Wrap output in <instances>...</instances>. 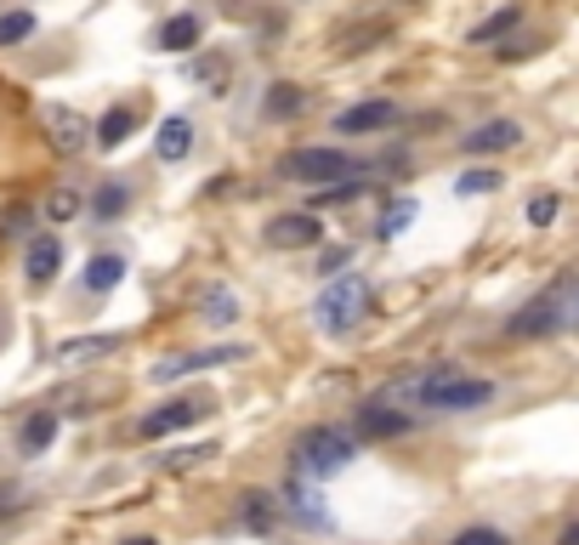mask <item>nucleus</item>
Here are the masks:
<instances>
[{
  "label": "nucleus",
  "instance_id": "f257e3e1",
  "mask_svg": "<svg viewBox=\"0 0 579 545\" xmlns=\"http://www.w3.org/2000/svg\"><path fill=\"white\" fill-rule=\"evenodd\" d=\"M386 404H415V410H431V415H471L482 404H495V381L482 375H460L455 364H438L426 375H409V381H393Z\"/></svg>",
  "mask_w": 579,
  "mask_h": 545
},
{
  "label": "nucleus",
  "instance_id": "f03ea898",
  "mask_svg": "<svg viewBox=\"0 0 579 545\" xmlns=\"http://www.w3.org/2000/svg\"><path fill=\"white\" fill-rule=\"evenodd\" d=\"M273 176L290 182V188L324 193V188H342V182H364L369 171L353 154H342V148H290V154L273 165Z\"/></svg>",
  "mask_w": 579,
  "mask_h": 545
},
{
  "label": "nucleus",
  "instance_id": "7ed1b4c3",
  "mask_svg": "<svg viewBox=\"0 0 579 545\" xmlns=\"http://www.w3.org/2000/svg\"><path fill=\"white\" fill-rule=\"evenodd\" d=\"M369 302H375V295H369V279H364V273H347V279L324 284V295L313 302V319H318L324 335H353V330L364 324Z\"/></svg>",
  "mask_w": 579,
  "mask_h": 545
},
{
  "label": "nucleus",
  "instance_id": "20e7f679",
  "mask_svg": "<svg viewBox=\"0 0 579 545\" xmlns=\"http://www.w3.org/2000/svg\"><path fill=\"white\" fill-rule=\"evenodd\" d=\"M353 455H358L353 432H342V426H313V432L296 437V477H307V483L335 477V472H347Z\"/></svg>",
  "mask_w": 579,
  "mask_h": 545
},
{
  "label": "nucleus",
  "instance_id": "39448f33",
  "mask_svg": "<svg viewBox=\"0 0 579 545\" xmlns=\"http://www.w3.org/2000/svg\"><path fill=\"white\" fill-rule=\"evenodd\" d=\"M568 302H573V284L562 279V284L540 290L535 302H522V307L506 319V335H511V341H546V335H557L562 319H568Z\"/></svg>",
  "mask_w": 579,
  "mask_h": 545
},
{
  "label": "nucleus",
  "instance_id": "423d86ee",
  "mask_svg": "<svg viewBox=\"0 0 579 545\" xmlns=\"http://www.w3.org/2000/svg\"><path fill=\"white\" fill-rule=\"evenodd\" d=\"M262 239L273 244V251H313V244L324 239V222L318 211H284L262 228Z\"/></svg>",
  "mask_w": 579,
  "mask_h": 545
},
{
  "label": "nucleus",
  "instance_id": "0eeeda50",
  "mask_svg": "<svg viewBox=\"0 0 579 545\" xmlns=\"http://www.w3.org/2000/svg\"><path fill=\"white\" fill-rule=\"evenodd\" d=\"M205 415H211V398H171V404H160L136 421V437H171V432L205 421Z\"/></svg>",
  "mask_w": 579,
  "mask_h": 545
},
{
  "label": "nucleus",
  "instance_id": "6e6552de",
  "mask_svg": "<svg viewBox=\"0 0 579 545\" xmlns=\"http://www.w3.org/2000/svg\"><path fill=\"white\" fill-rule=\"evenodd\" d=\"M40 131L52 137V148H58V154H80V148H85V137H91V120H85L80 109L45 103V109H40Z\"/></svg>",
  "mask_w": 579,
  "mask_h": 545
},
{
  "label": "nucleus",
  "instance_id": "1a4fd4ad",
  "mask_svg": "<svg viewBox=\"0 0 579 545\" xmlns=\"http://www.w3.org/2000/svg\"><path fill=\"white\" fill-rule=\"evenodd\" d=\"M409 426H415V415H409V410H398V404H386V398H375V404H364V410H358V437H369V443L404 437Z\"/></svg>",
  "mask_w": 579,
  "mask_h": 545
},
{
  "label": "nucleus",
  "instance_id": "9d476101",
  "mask_svg": "<svg viewBox=\"0 0 579 545\" xmlns=\"http://www.w3.org/2000/svg\"><path fill=\"white\" fill-rule=\"evenodd\" d=\"M398 125V103H386V97H375V103H353L335 114V131L342 137H369V131H386Z\"/></svg>",
  "mask_w": 579,
  "mask_h": 545
},
{
  "label": "nucleus",
  "instance_id": "9b49d317",
  "mask_svg": "<svg viewBox=\"0 0 579 545\" xmlns=\"http://www.w3.org/2000/svg\"><path fill=\"white\" fill-rule=\"evenodd\" d=\"M522 142V125L517 120H482L477 131H466L460 137V148L471 160H482V154H506V148H517Z\"/></svg>",
  "mask_w": 579,
  "mask_h": 545
},
{
  "label": "nucleus",
  "instance_id": "f8f14e48",
  "mask_svg": "<svg viewBox=\"0 0 579 545\" xmlns=\"http://www.w3.org/2000/svg\"><path fill=\"white\" fill-rule=\"evenodd\" d=\"M251 346H205V353H182V359H165L154 364V381H176V375H193V370H211V364H238Z\"/></svg>",
  "mask_w": 579,
  "mask_h": 545
},
{
  "label": "nucleus",
  "instance_id": "ddd939ff",
  "mask_svg": "<svg viewBox=\"0 0 579 545\" xmlns=\"http://www.w3.org/2000/svg\"><path fill=\"white\" fill-rule=\"evenodd\" d=\"M120 346H125L120 335H74V341H63V346H58V364H63V370H85V364L114 359Z\"/></svg>",
  "mask_w": 579,
  "mask_h": 545
},
{
  "label": "nucleus",
  "instance_id": "4468645a",
  "mask_svg": "<svg viewBox=\"0 0 579 545\" xmlns=\"http://www.w3.org/2000/svg\"><path fill=\"white\" fill-rule=\"evenodd\" d=\"M58 268H63V244H58L52 233H34V239H29V256H23L29 284H52Z\"/></svg>",
  "mask_w": 579,
  "mask_h": 545
},
{
  "label": "nucleus",
  "instance_id": "2eb2a0df",
  "mask_svg": "<svg viewBox=\"0 0 579 545\" xmlns=\"http://www.w3.org/2000/svg\"><path fill=\"white\" fill-rule=\"evenodd\" d=\"M193 307H200V319H205V324L227 330V324L238 319V295H233L227 284H205V290H200V302H193Z\"/></svg>",
  "mask_w": 579,
  "mask_h": 545
},
{
  "label": "nucleus",
  "instance_id": "dca6fc26",
  "mask_svg": "<svg viewBox=\"0 0 579 545\" xmlns=\"http://www.w3.org/2000/svg\"><path fill=\"white\" fill-rule=\"evenodd\" d=\"M307 109V91L296 85V80H278V85H267V97H262V114L267 120H296Z\"/></svg>",
  "mask_w": 579,
  "mask_h": 545
},
{
  "label": "nucleus",
  "instance_id": "f3484780",
  "mask_svg": "<svg viewBox=\"0 0 579 545\" xmlns=\"http://www.w3.org/2000/svg\"><path fill=\"white\" fill-rule=\"evenodd\" d=\"M52 437H58V410H34L23 421V432H18V450L23 455H45V450H52Z\"/></svg>",
  "mask_w": 579,
  "mask_h": 545
},
{
  "label": "nucleus",
  "instance_id": "a211bd4d",
  "mask_svg": "<svg viewBox=\"0 0 579 545\" xmlns=\"http://www.w3.org/2000/svg\"><path fill=\"white\" fill-rule=\"evenodd\" d=\"M154 154H160V160H187V154H193V125H187L182 114H171V120L160 125Z\"/></svg>",
  "mask_w": 579,
  "mask_h": 545
},
{
  "label": "nucleus",
  "instance_id": "6ab92c4d",
  "mask_svg": "<svg viewBox=\"0 0 579 545\" xmlns=\"http://www.w3.org/2000/svg\"><path fill=\"white\" fill-rule=\"evenodd\" d=\"M284 501H290V512H296L302 523H318V528L329 523V512H324V501H318V488H313L307 477L290 483V488H284Z\"/></svg>",
  "mask_w": 579,
  "mask_h": 545
},
{
  "label": "nucleus",
  "instance_id": "aec40b11",
  "mask_svg": "<svg viewBox=\"0 0 579 545\" xmlns=\"http://www.w3.org/2000/svg\"><path fill=\"white\" fill-rule=\"evenodd\" d=\"M200 34H205V23L193 18V12H182V18H171V23L160 29V46H165V52H193V46H200Z\"/></svg>",
  "mask_w": 579,
  "mask_h": 545
},
{
  "label": "nucleus",
  "instance_id": "412c9836",
  "mask_svg": "<svg viewBox=\"0 0 579 545\" xmlns=\"http://www.w3.org/2000/svg\"><path fill=\"white\" fill-rule=\"evenodd\" d=\"M131 125H136V109H125V103H120V109H109L103 120L91 125V137H96V148H120V142L131 137Z\"/></svg>",
  "mask_w": 579,
  "mask_h": 545
},
{
  "label": "nucleus",
  "instance_id": "4be33fe9",
  "mask_svg": "<svg viewBox=\"0 0 579 545\" xmlns=\"http://www.w3.org/2000/svg\"><path fill=\"white\" fill-rule=\"evenodd\" d=\"M120 279H125V256H114V251H103V256L85 262V290H96V295L114 290Z\"/></svg>",
  "mask_w": 579,
  "mask_h": 545
},
{
  "label": "nucleus",
  "instance_id": "5701e85b",
  "mask_svg": "<svg viewBox=\"0 0 579 545\" xmlns=\"http://www.w3.org/2000/svg\"><path fill=\"white\" fill-rule=\"evenodd\" d=\"M517 23H522V7H500L495 18H482V23H477L466 40H471V46H495V40H506Z\"/></svg>",
  "mask_w": 579,
  "mask_h": 545
},
{
  "label": "nucleus",
  "instance_id": "b1692460",
  "mask_svg": "<svg viewBox=\"0 0 579 545\" xmlns=\"http://www.w3.org/2000/svg\"><path fill=\"white\" fill-rule=\"evenodd\" d=\"M80 211H85V200H80L74 188H52V193H45V205H40L45 222H74Z\"/></svg>",
  "mask_w": 579,
  "mask_h": 545
},
{
  "label": "nucleus",
  "instance_id": "393cba45",
  "mask_svg": "<svg viewBox=\"0 0 579 545\" xmlns=\"http://www.w3.org/2000/svg\"><path fill=\"white\" fill-rule=\"evenodd\" d=\"M125 205H131V188H125V182H103V188L91 193V211H96V216H120Z\"/></svg>",
  "mask_w": 579,
  "mask_h": 545
},
{
  "label": "nucleus",
  "instance_id": "a878e982",
  "mask_svg": "<svg viewBox=\"0 0 579 545\" xmlns=\"http://www.w3.org/2000/svg\"><path fill=\"white\" fill-rule=\"evenodd\" d=\"M409 222H415V200H393V205H386V211H380V222H375V233H380V239H398V233H404Z\"/></svg>",
  "mask_w": 579,
  "mask_h": 545
},
{
  "label": "nucleus",
  "instance_id": "bb28decb",
  "mask_svg": "<svg viewBox=\"0 0 579 545\" xmlns=\"http://www.w3.org/2000/svg\"><path fill=\"white\" fill-rule=\"evenodd\" d=\"M245 523H251L256 534L278 528V506H273V494H245Z\"/></svg>",
  "mask_w": 579,
  "mask_h": 545
},
{
  "label": "nucleus",
  "instance_id": "cd10ccee",
  "mask_svg": "<svg viewBox=\"0 0 579 545\" xmlns=\"http://www.w3.org/2000/svg\"><path fill=\"white\" fill-rule=\"evenodd\" d=\"M34 34V12H0V46H23Z\"/></svg>",
  "mask_w": 579,
  "mask_h": 545
},
{
  "label": "nucleus",
  "instance_id": "c85d7f7f",
  "mask_svg": "<svg viewBox=\"0 0 579 545\" xmlns=\"http://www.w3.org/2000/svg\"><path fill=\"white\" fill-rule=\"evenodd\" d=\"M211 455H216V443H187V450H171L160 466H165V472H187V466H200V461H211Z\"/></svg>",
  "mask_w": 579,
  "mask_h": 545
},
{
  "label": "nucleus",
  "instance_id": "c756f323",
  "mask_svg": "<svg viewBox=\"0 0 579 545\" xmlns=\"http://www.w3.org/2000/svg\"><path fill=\"white\" fill-rule=\"evenodd\" d=\"M34 228V205H7L0 211V239H23Z\"/></svg>",
  "mask_w": 579,
  "mask_h": 545
},
{
  "label": "nucleus",
  "instance_id": "7c9ffc66",
  "mask_svg": "<svg viewBox=\"0 0 579 545\" xmlns=\"http://www.w3.org/2000/svg\"><path fill=\"white\" fill-rule=\"evenodd\" d=\"M557 211H562V200H557V193H540V200H528V222H535V228L557 222Z\"/></svg>",
  "mask_w": 579,
  "mask_h": 545
},
{
  "label": "nucleus",
  "instance_id": "2f4dec72",
  "mask_svg": "<svg viewBox=\"0 0 579 545\" xmlns=\"http://www.w3.org/2000/svg\"><path fill=\"white\" fill-rule=\"evenodd\" d=\"M500 182H506L500 171H466V176H460V193H495Z\"/></svg>",
  "mask_w": 579,
  "mask_h": 545
},
{
  "label": "nucleus",
  "instance_id": "473e14b6",
  "mask_svg": "<svg viewBox=\"0 0 579 545\" xmlns=\"http://www.w3.org/2000/svg\"><path fill=\"white\" fill-rule=\"evenodd\" d=\"M449 545H511V539H506L500 528H460Z\"/></svg>",
  "mask_w": 579,
  "mask_h": 545
},
{
  "label": "nucleus",
  "instance_id": "72a5a7b5",
  "mask_svg": "<svg viewBox=\"0 0 579 545\" xmlns=\"http://www.w3.org/2000/svg\"><path fill=\"white\" fill-rule=\"evenodd\" d=\"M23 506H29V488H18V483L0 488V517H12V512H23Z\"/></svg>",
  "mask_w": 579,
  "mask_h": 545
},
{
  "label": "nucleus",
  "instance_id": "f704fd0d",
  "mask_svg": "<svg viewBox=\"0 0 579 545\" xmlns=\"http://www.w3.org/2000/svg\"><path fill=\"white\" fill-rule=\"evenodd\" d=\"M557 545H579V523H568V528H562V539H557Z\"/></svg>",
  "mask_w": 579,
  "mask_h": 545
},
{
  "label": "nucleus",
  "instance_id": "c9c22d12",
  "mask_svg": "<svg viewBox=\"0 0 579 545\" xmlns=\"http://www.w3.org/2000/svg\"><path fill=\"white\" fill-rule=\"evenodd\" d=\"M568 324L579 330V290H573V302H568Z\"/></svg>",
  "mask_w": 579,
  "mask_h": 545
},
{
  "label": "nucleus",
  "instance_id": "e433bc0d",
  "mask_svg": "<svg viewBox=\"0 0 579 545\" xmlns=\"http://www.w3.org/2000/svg\"><path fill=\"white\" fill-rule=\"evenodd\" d=\"M120 545H160V539H149V534H131V539H120Z\"/></svg>",
  "mask_w": 579,
  "mask_h": 545
},
{
  "label": "nucleus",
  "instance_id": "4c0bfd02",
  "mask_svg": "<svg viewBox=\"0 0 579 545\" xmlns=\"http://www.w3.org/2000/svg\"><path fill=\"white\" fill-rule=\"evenodd\" d=\"M0 346H7V324H0Z\"/></svg>",
  "mask_w": 579,
  "mask_h": 545
}]
</instances>
